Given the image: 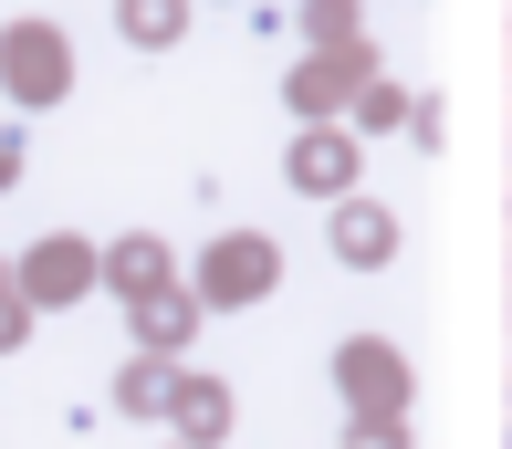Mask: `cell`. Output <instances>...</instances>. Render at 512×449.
Returning <instances> with one entry per match:
<instances>
[{
	"mask_svg": "<svg viewBox=\"0 0 512 449\" xmlns=\"http://www.w3.org/2000/svg\"><path fill=\"white\" fill-rule=\"evenodd\" d=\"M11 84L32 94V105H42V94H63V42H53V32H32V42H11Z\"/></svg>",
	"mask_w": 512,
	"mask_h": 449,
	"instance_id": "cell-1",
	"label": "cell"
},
{
	"mask_svg": "<svg viewBox=\"0 0 512 449\" xmlns=\"http://www.w3.org/2000/svg\"><path fill=\"white\" fill-rule=\"evenodd\" d=\"M335 251H345V262H387V209H345V220H335Z\"/></svg>",
	"mask_w": 512,
	"mask_h": 449,
	"instance_id": "cell-2",
	"label": "cell"
},
{
	"mask_svg": "<svg viewBox=\"0 0 512 449\" xmlns=\"http://www.w3.org/2000/svg\"><path fill=\"white\" fill-rule=\"evenodd\" d=\"M220 418H230V397L209 387V376H189V387H178V429H199V439H220Z\"/></svg>",
	"mask_w": 512,
	"mask_h": 449,
	"instance_id": "cell-3",
	"label": "cell"
},
{
	"mask_svg": "<svg viewBox=\"0 0 512 449\" xmlns=\"http://www.w3.org/2000/svg\"><path fill=\"white\" fill-rule=\"evenodd\" d=\"M335 168H345V147H335V136H314V147H304V178H314V188H335Z\"/></svg>",
	"mask_w": 512,
	"mask_h": 449,
	"instance_id": "cell-4",
	"label": "cell"
},
{
	"mask_svg": "<svg viewBox=\"0 0 512 449\" xmlns=\"http://www.w3.org/2000/svg\"><path fill=\"white\" fill-rule=\"evenodd\" d=\"M11 168H21V136H0V178H11Z\"/></svg>",
	"mask_w": 512,
	"mask_h": 449,
	"instance_id": "cell-5",
	"label": "cell"
}]
</instances>
